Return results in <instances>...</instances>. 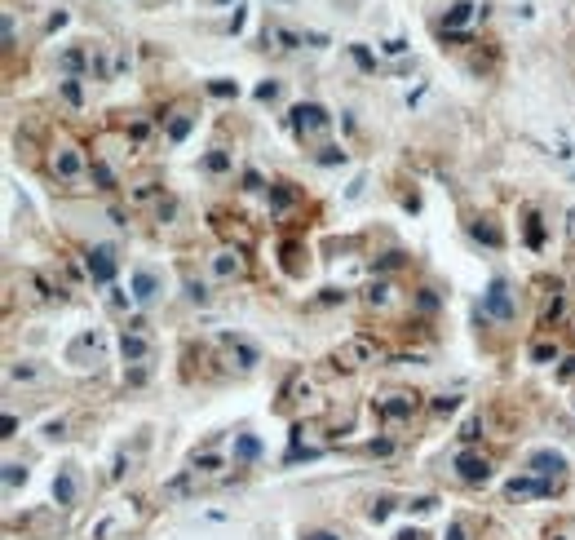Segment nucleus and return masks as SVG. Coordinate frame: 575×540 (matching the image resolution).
I'll return each instance as SVG.
<instances>
[{"mask_svg":"<svg viewBox=\"0 0 575 540\" xmlns=\"http://www.w3.org/2000/svg\"><path fill=\"white\" fill-rule=\"evenodd\" d=\"M376 359H381V346H376L372 337H345L341 346L332 350V364H337L341 372H358V368L376 364Z\"/></svg>","mask_w":575,"mask_h":540,"instance_id":"nucleus-1","label":"nucleus"},{"mask_svg":"<svg viewBox=\"0 0 575 540\" xmlns=\"http://www.w3.org/2000/svg\"><path fill=\"white\" fill-rule=\"evenodd\" d=\"M416 407H420V395H412V390H389V395L376 399V416L385 425H403V421L416 416Z\"/></svg>","mask_w":575,"mask_h":540,"instance_id":"nucleus-2","label":"nucleus"},{"mask_svg":"<svg viewBox=\"0 0 575 540\" xmlns=\"http://www.w3.org/2000/svg\"><path fill=\"white\" fill-rule=\"evenodd\" d=\"M292 128H297L301 142H319L327 128H332V116H327L323 107H315V102H301L297 111H292Z\"/></svg>","mask_w":575,"mask_h":540,"instance_id":"nucleus-3","label":"nucleus"},{"mask_svg":"<svg viewBox=\"0 0 575 540\" xmlns=\"http://www.w3.org/2000/svg\"><path fill=\"white\" fill-rule=\"evenodd\" d=\"M49 173H54L58 182H80V173H85V155H80V146H54V155H49Z\"/></svg>","mask_w":575,"mask_h":540,"instance_id":"nucleus-4","label":"nucleus"},{"mask_svg":"<svg viewBox=\"0 0 575 540\" xmlns=\"http://www.w3.org/2000/svg\"><path fill=\"white\" fill-rule=\"evenodd\" d=\"M483 310H487L491 319H500V323L514 319V297H509V284H504V280H491L487 297H483Z\"/></svg>","mask_w":575,"mask_h":540,"instance_id":"nucleus-5","label":"nucleus"},{"mask_svg":"<svg viewBox=\"0 0 575 540\" xmlns=\"http://www.w3.org/2000/svg\"><path fill=\"white\" fill-rule=\"evenodd\" d=\"M456 474L465 483H483L487 474H491V461H487L483 452H456Z\"/></svg>","mask_w":575,"mask_h":540,"instance_id":"nucleus-6","label":"nucleus"},{"mask_svg":"<svg viewBox=\"0 0 575 540\" xmlns=\"http://www.w3.org/2000/svg\"><path fill=\"white\" fill-rule=\"evenodd\" d=\"M212 275L217 280H243V253H235V248H222L217 257H212Z\"/></svg>","mask_w":575,"mask_h":540,"instance_id":"nucleus-7","label":"nucleus"},{"mask_svg":"<svg viewBox=\"0 0 575 540\" xmlns=\"http://www.w3.org/2000/svg\"><path fill=\"white\" fill-rule=\"evenodd\" d=\"M120 350H124V364H146V359H151V341L142 332H124Z\"/></svg>","mask_w":575,"mask_h":540,"instance_id":"nucleus-8","label":"nucleus"},{"mask_svg":"<svg viewBox=\"0 0 575 540\" xmlns=\"http://www.w3.org/2000/svg\"><path fill=\"white\" fill-rule=\"evenodd\" d=\"M159 297V280L151 270H133V301H142V306H151Z\"/></svg>","mask_w":575,"mask_h":540,"instance_id":"nucleus-9","label":"nucleus"},{"mask_svg":"<svg viewBox=\"0 0 575 540\" xmlns=\"http://www.w3.org/2000/svg\"><path fill=\"white\" fill-rule=\"evenodd\" d=\"M89 275L97 284H107L111 275H115V257H111V248H93L89 253Z\"/></svg>","mask_w":575,"mask_h":540,"instance_id":"nucleus-10","label":"nucleus"},{"mask_svg":"<svg viewBox=\"0 0 575 540\" xmlns=\"http://www.w3.org/2000/svg\"><path fill=\"white\" fill-rule=\"evenodd\" d=\"M545 492H549L545 479H514L509 483V496L514 500H531V496H545Z\"/></svg>","mask_w":575,"mask_h":540,"instance_id":"nucleus-11","label":"nucleus"},{"mask_svg":"<svg viewBox=\"0 0 575 540\" xmlns=\"http://www.w3.org/2000/svg\"><path fill=\"white\" fill-rule=\"evenodd\" d=\"M266 40H279V49H301L310 36H301V31H292V27H279V23H270V27H266Z\"/></svg>","mask_w":575,"mask_h":540,"instance_id":"nucleus-12","label":"nucleus"},{"mask_svg":"<svg viewBox=\"0 0 575 540\" xmlns=\"http://www.w3.org/2000/svg\"><path fill=\"white\" fill-rule=\"evenodd\" d=\"M567 465H562V456L557 452H535L531 456V474H540V479H549V474H562Z\"/></svg>","mask_w":575,"mask_h":540,"instance_id":"nucleus-13","label":"nucleus"},{"mask_svg":"<svg viewBox=\"0 0 575 540\" xmlns=\"http://www.w3.org/2000/svg\"><path fill=\"white\" fill-rule=\"evenodd\" d=\"M159 195H164V186H159V182H142V186L128 191V208H146V204H155Z\"/></svg>","mask_w":575,"mask_h":540,"instance_id":"nucleus-14","label":"nucleus"},{"mask_svg":"<svg viewBox=\"0 0 575 540\" xmlns=\"http://www.w3.org/2000/svg\"><path fill=\"white\" fill-rule=\"evenodd\" d=\"M222 346H226V354H230V359H239V368H257V350L248 346V341H235V337H226Z\"/></svg>","mask_w":575,"mask_h":540,"instance_id":"nucleus-15","label":"nucleus"},{"mask_svg":"<svg viewBox=\"0 0 575 540\" xmlns=\"http://www.w3.org/2000/svg\"><path fill=\"white\" fill-rule=\"evenodd\" d=\"M562 315H567V297H562V292L553 288V297H545V310H540V328H549V323H557Z\"/></svg>","mask_w":575,"mask_h":540,"instance_id":"nucleus-16","label":"nucleus"},{"mask_svg":"<svg viewBox=\"0 0 575 540\" xmlns=\"http://www.w3.org/2000/svg\"><path fill=\"white\" fill-rule=\"evenodd\" d=\"M363 301L372 306V310H385L389 301H394V288L381 280V284H368V292H363Z\"/></svg>","mask_w":575,"mask_h":540,"instance_id":"nucleus-17","label":"nucleus"},{"mask_svg":"<svg viewBox=\"0 0 575 540\" xmlns=\"http://www.w3.org/2000/svg\"><path fill=\"white\" fill-rule=\"evenodd\" d=\"M469 18H473V5H469V0H460V5L447 9V23H442V27H447V31H460Z\"/></svg>","mask_w":575,"mask_h":540,"instance_id":"nucleus-18","label":"nucleus"},{"mask_svg":"<svg viewBox=\"0 0 575 540\" xmlns=\"http://www.w3.org/2000/svg\"><path fill=\"white\" fill-rule=\"evenodd\" d=\"M54 496H58V505H71V500H75V479H71V474H58Z\"/></svg>","mask_w":575,"mask_h":540,"instance_id":"nucleus-19","label":"nucleus"},{"mask_svg":"<svg viewBox=\"0 0 575 540\" xmlns=\"http://www.w3.org/2000/svg\"><path fill=\"white\" fill-rule=\"evenodd\" d=\"M292 200H297V191H292V182H274V186H270V204H274V208H288Z\"/></svg>","mask_w":575,"mask_h":540,"instance_id":"nucleus-20","label":"nucleus"},{"mask_svg":"<svg viewBox=\"0 0 575 540\" xmlns=\"http://www.w3.org/2000/svg\"><path fill=\"white\" fill-rule=\"evenodd\" d=\"M89 173H93V182L102 186V191H111V186H115V177H111V169L102 164V160H93V169H89Z\"/></svg>","mask_w":575,"mask_h":540,"instance_id":"nucleus-21","label":"nucleus"},{"mask_svg":"<svg viewBox=\"0 0 575 540\" xmlns=\"http://www.w3.org/2000/svg\"><path fill=\"white\" fill-rule=\"evenodd\" d=\"M36 368H31V364H9V381H36Z\"/></svg>","mask_w":575,"mask_h":540,"instance_id":"nucleus-22","label":"nucleus"},{"mask_svg":"<svg viewBox=\"0 0 575 540\" xmlns=\"http://www.w3.org/2000/svg\"><path fill=\"white\" fill-rule=\"evenodd\" d=\"M235 456H239V461H253V456H257V438H253V434H243L239 443H235Z\"/></svg>","mask_w":575,"mask_h":540,"instance_id":"nucleus-23","label":"nucleus"},{"mask_svg":"<svg viewBox=\"0 0 575 540\" xmlns=\"http://www.w3.org/2000/svg\"><path fill=\"white\" fill-rule=\"evenodd\" d=\"M531 359H535V364H549V359H557V346H549V341H535V346H531Z\"/></svg>","mask_w":575,"mask_h":540,"instance_id":"nucleus-24","label":"nucleus"},{"mask_svg":"<svg viewBox=\"0 0 575 540\" xmlns=\"http://www.w3.org/2000/svg\"><path fill=\"white\" fill-rule=\"evenodd\" d=\"M190 133V116H177L173 124H169V142H182Z\"/></svg>","mask_w":575,"mask_h":540,"instance_id":"nucleus-25","label":"nucleus"},{"mask_svg":"<svg viewBox=\"0 0 575 540\" xmlns=\"http://www.w3.org/2000/svg\"><path fill=\"white\" fill-rule=\"evenodd\" d=\"M456 407H460V399H456V395H438V399H434V412H438V416H452Z\"/></svg>","mask_w":575,"mask_h":540,"instance_id":"nucleus-26","label":"nucleus"},{"mask_svg":"<svg viewBox=\"0 0 575 540\" xmlns=\"http://www.w3.org/2000/svg\"><path fill=\"white\" fill-rule=\"evenodd\" d=\"M62 67H67V71H80V67H85V49H67V54H62Z\"/></svg>","mask_w":575,"mask_h":540,"instance_id":"nucleus-27","label":"nucleus"},{"mask_svg":"<svg viewBox=\"0 0 575 540\" xmlns=\"http://www.w3.org/2000/svg\"><path fill=\"white\" fill-rule=\"evenodd\" d=\"M186 297H190V301H208V288H204L200 280H186Z\"/></svg>","mask_w":575,"mask_h":540,"instance_id":"nucleus-28","label":"nucleus"},{"mask_svg":"<svg viewBox=\"0 0 575 540\" xmlns=\"http://www.w3.org/2000/svg\"><path fill=\"white\" fill-rule=\"evenodd\" d=\"M473 235H478V239H487L491 248H496V244H500V231H496V226H473Z\"/></svg>","mask_w":575,"mask_h":540,"instance_id":"nucleus-29","label":"nucleus"},{"mask_svg":"<svg viewBox=\"0 0 575 540\" xmlns=\"http://www.w3.org/2000/svg\"><path fill=\"white\" fill-rule=\"evenodd\" d=\"M208 93H217V97H230V93H239V89L230 85V80H212V85H208Z\"/></svg>","mask_w":575,"mask_h":540,"instance_id":"nucleus-30","label":"nucleus"},{"mask_svg":"<svg viewBox=\"0 0 575 540\" xmlns=\"http://www.w3.org/2000/svg\"><path fill=\"white\" fill-rule=\"evenodd\" d=\"M319 160H323V164H341V160H345V151H337V146H323V151H319Z\"/></svg>","mask_w":575,"mask_h":540,"instance_id":"nucleus-31","label":"nucleus"},{"mask_svg":"<svg viewBox=\"0 0 575 540\" xmlns=\"http://www.w3.org/2000/svg\"><path fill=\"white\" fill-rule=\"evenodd\" d=\"M478 430H483V421H469L465 430H460V438H465V443H473V438H478Z\"/></svg>","mask_w":575,"mask_h":540,"instance_id":"nucleus-32","label":"nucleus"},{"mask_svg":"<svg viewBox=\"0 0 575 540\" xmlns=\"http://www.w3.org/2000/svg\"><path fill=\"white\" fill-rule=\"evenodd\" d=\"M447 540H465V527H460V522H452V532H447Z\"/></svg>","mask_w":575,"mask_h":540,"instance_id":"nucleus-33","label":"nucleus"},{"mask_svg":"<svg viewBox=\"0 0 575 540\" xmlns=\"http://www.w3.org/2000/svg\"><path fill=\"white\" fill-rule=\"evenodd\" d=\"M394 540H425L420 532H403V536H394Z\"/></svg>","mask_w":575,"mask_h":540,"instance_id":"nucleus-34","label":"nucleus"},{"mask_svg":"<svg viewBox=\"0 0 575 540\" xmlns=\"http://www.w3.org/2000/svg\"><path fill=\"white\" fill-rule=\"evenodd\" d=\"M562 376H575V359H567V368H562Z\"/></svg>","mask_w":575,"mask_h":540,"instance_id":"nucleus-35","label":"nucleus"},{"mask_svg":"<svg viewBox=\"0 0 575 540\" xmlns=\"http://www.w3.org/2000/svg\"><path fill=\"white\" fill-rule=\"evenodd\" d=\"M310 540H337V536H327V532H315V536H310Z\"/></svg>","mask_w":575,"mask_h":540,"instance_id":"nucleus-36","label":"nucleus"},{"mask_svg":"<svg viewBox=\"0 0 575 540\" xmlns=\"http://www.w3.org/2000/svg\"><path fill=\"white\" fill-rule=\"evenodd\" d=\"M549 540H562V536H553V532H549Z\"/></svg>","mask_w":575,"mask_h":540,"instance_id":"nucleus-37","label":"nucleus"},{"mask_svg":"<svg viewBox=\"0 0 575 540\" xmlns=\"http://www.w3.org/2000/svg\"><path fill=\"white\" fill-rule=\"evenodd\" d=\"M279 5H292V0H279Z\"/></svg>","mask_w":575,"mask_h":540,"instance_id":"nucleus-38","label":"nucleus"}]
</instances>
